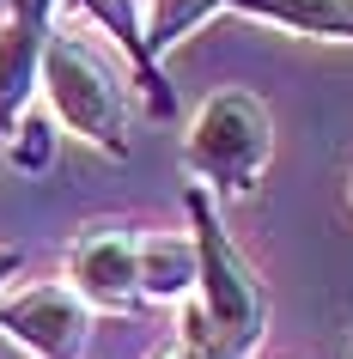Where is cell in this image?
Returning <instances> with one entry per match:
<instances>
[{
  "label": "cell",
  "instance_id": "6da1fadb",
  "mask_svg": "<svg viewBox=\"0 0 353 359\" xmlns=\"http://www.w3.org/2000/svg\"><path fill=\"white\" fill-rule=\"evenodd\" d=\"M37 97L49 104V122L61 134L86 140L104 158H128L134 140V104H128V79L104 49H98L79 25H49L43 43V86Z\"/></svg>",
  "mask_w": 353,
  "mask_h": 359
},
{
  "label": "cell",
  "instance_id": "7a4b0ae2",
  "mask_svg": "<svg viewBox=\"0 0 353 359\" xmlns=\"http://www.w3.org/2000/svg\"><path fill=\"white\" fill-rule=\"evenodd\" d=\"M189 208V238H195V311L213 329L220 359H250L268 335V292H262L256 262L232 244V231L220 219V201L189 183L183 189Z\"/></svg>",
  "mask_w": 353,
  "mask_h": 359
},
{
  "label": "cell",
  "instance_id": "3957f363",
  "mask_svg": "<svg viewBox=\"0 0 353 359\" xmlns=\"http://www.w3.org/2000/svg\"><path fill=\"white\" fill-rule=\"evenodd\" d=\"M274 158V116L250 86H220L189 116L183 165L213 201H244L262 189V170Z\"/></svg>",
  "mask_w": 353,
  "mask_h": 359
},
{
  "label": "cell",
  "instance_id": "277c9868",
  "mask_svg": "<svg viewBox=\"0 0 353 359\" xmlns=\"http://www.w3.org/2000/svg\"><path fill=\"white\" fill-rule=\"evenodd\" d=\"M0 335L31 359H86L92 341V304L67 280H43L25 292H0Z\"/></svg>",
  "mask_w": 353,
  "mask_h": 359
},
{
  "label": "cell",
  "instance_id": "5b68a950",
  "mask_svg": "<svg viewBox=\"0 0 353 359\" xmlns=\"http://www.w3.org/2000/svg\"><path fill=\"white\" fill-rule=\"evenodd\" d=\"M61 280L74 286L79 299L110 317H128L140 311V262H134V231L128 226H86L67 244V262H61Z\"/></svg>",
  "mask_w": 353,
  "mask_h": 359
},
{
  "label": "cell",
  "instance_id": "8992f818",
  "mask_svg": "<svg viewBox=\"0 0 353 359\" xmlns=\"http://www.w3.org/2000/svg\"><path fill=\"white\" fill-rule=\"evenodd\" d=\"M49 25H55V0H6V19H0V147L37 104Z\"/></svg>",
  "mask_w": 353,
  "mask_h": 359
},
{
  "label": "cell",
  "instance_id": "52a82bcc",
  "mask_svg": "<svg viewBox=\"0 0 353 359\" xmlns=\"http://www.w3.org/2000/svg\"><path fill=\"white\" fill-rule=\"evenodd\" d=\"M74 6L116 43V49H122V55H128L134 79H140V92H147V110L152 116H171V110H177V97H171V86H165V67H152L147 37H140V0H74Z\"/></svg>",
  "mask_w": 353,
  "mask_h": 359
},
{
  "label": "cell",
  "instance_id": "ba28073f",
  "mask_svg": "<svg viewBox=\"0 0 353 359\" xmlns=\"http://www.w3.org/2000/svg\"><path fill=\"white\" fill-rule=\"evenodd\" d=\"M134 262H140V304L195 299V238L189 231H147V238H134Z\"/></svg>",
  "mask_w": 353,
  "mask_h": 359
},
{
  "label": "cell",
  "instance_id": "9c48e42d",
  "mask_svg": "<svg viewBox=\"0 0 353 359\" xmlns=\"http://www.w3.org/2000/svg\"><path fill=\"white\" fill-rule=\"evenodd\" d=\"M225 13H244L256 25L293 31L317 43H353V0H232Z\"/></svg>",
  "mask_w": 353,
  "mask_h": 359
},
{
  "label": "cell",
  "instance_id": "30bf717a",
  "mask_svg": "<svg viewBox=\"0 0 353 359\" xmlns=\"http://www.w3.org/2000/svg\"><path fill=\"white\" fill-rule=\"evenodd\" d=\"M225 6H232V0H147V6H140V37H147L152 67H165L171 49L183 37H195L207 19H220Z\"/></svg>",
  "mask_w": 353,
  "mask_h": 359
},
{
  "label": "cell",
  "instance_id": "8fae6325",
  "mask_svg": "<svg viewBox=\"0 0 353 359\" xmlns=\"http://www.w3.org/2000/svg\"><path fill=\"white\" fill-rule=\"evenodd\" d=\"M0 165L25 170V177H43V170L55 165V122L49 116H25L19 128H13V140L0 147Z\"/></svg>",
  "mask_w": 353,
  "mask_h": 359
},
{
  "label": "cell",
  "instance_id": "7c38bea8",
  "mask_svg": "<svg viewBox=\"0 0 353 359\" xmlns=\"http://www.w3.org/2000/svg\"><path fill=\"white\" fill-rule=\"evenodd\" d=\"M19 274H25V250L19 244H0V292L19 280Z\"/></svg>",
  "mask_w": 353,
  "mask_h": 359
},
{
  "label": "cell",
  "instance_id": "4fadbf2b",
  "mask_svg": "<svg viewBox=\"0 0 353 359\" xmlns=\"http://www.w3.org/2000/svg\"><path fill=\"white\" fill-rule=\"evenodd\" d=\"M165 359H220V353H213V347H195V341H177Z\"/></svg>",
  "mask_w": 353,
  "mask_h": 359
}]
</instances>
